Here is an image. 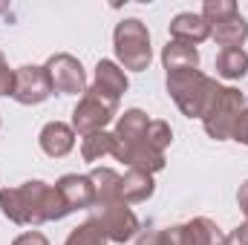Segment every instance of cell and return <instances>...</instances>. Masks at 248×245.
<instances>
[{
	"label": "cell",
	"mask_w": 248,
	"mask_h": 245,
	"mask_svg": "<svg viewBox=\"0 0 248 245\" xmlns=\"http://www.w3.org/2000/svg\"><path fill=\"white\" fill-rule=\"evenodd\" d=\"M0 211L9 222L32 228L41 222H58L72 214L55 184H46L41 179L23 182L17 187H0Z\"/></svg>",
	"instance_id": "obj_1"
},
{
	"label": "cell",
	"mask_w": 248,
	"mask_h": 245,
	"mask_svg": "<svg viewBox=\"0 0 248 245\" xmlns=\"http://www.w3.org/2000/svg\"><path fill=\"white\" fill-rule=\"evenodd\" d=\"M165 87H168V95L173 98V104L179 107L182 116L202 119V110L219 84H217V78H208L199 69H179V72L165 75Z\"/></svg>",
	"instance_id": "obj_2"
},
{
	"label": "cell",
	"mask_w": 248,
	"mask_h": 245,
	"mask_svg": "<svg viewBox=\"0 0 248 245\" xmlns=\"http://www.w3.org/2000/svg\"><path fill=\"white\" fill-rule=\"evenodd\" d=\"M113 49L116 61L122 69L130 72H144L153 61V46H150V32L139 17H124L113 29Z\"/></svg>",
	"instance_id": "obj_3"
},
{
	"label": "cell",
	"mask_w": 248,
	"mask_h": 245,
	"mask_svg": "<svg viewBox=\"0 0 248 245\" xmlns=\"http://www.w3.org/2000/svg\"><path fill=\"white\" fill-rule=\"evenodd\" d=\"M243 110H246L243 92L234 90V87H222V84H219V87L211 92V98H208V104H205V110H202V127H205V133H208L211 138H217V141L231 138L234 124H237V119H240Z\"/></svg>",
	"instance_id": "obj_4"
},
{
	"label": "cell",
	"mask_w": 248,
	"mask_h": 245,
	"mask_svg": "<svg viewBox=\"0 0 248 245\" xmlns=\"http://www.w3.org/2000/svg\"><path fill=\"white\" fill-rule=\"evenodd\" d=\"M116 116H119V101H110V98H104V95L87 90V92L78 98L75 110H72V130L84 138V136H90V133L107 130V124L113 122Z\"/></svg>",
	"instance_id": "obj_5"
},
{
	"label": "cell",
	"mask_w": 248,
	"mask_h": 245,
	"mask_svg": "<svg viewBox=\"0 0 248 245\" xmlns=\"http://www.w3.org/2000/svg\"><path fill=\"white\" fill-rule=\"evenodd\" d=\"M98 225H101V231L107 234V240L110 243H130V240H136L139 237V231H141V225H139V216L133 214V208L127 205V202H107V205H95V216H93Z\"/></svg>",
	"instance_id": "obj_6"
},
{
	"label": "cell",
	"mask_w": 248,
	"mask_h": 245,
	"mask_svg": "<svg viewBox=\"0 0 248 245\" xmlns=\"http://www.w3.org/2000/svg\"><path fill=\"white\" fill-rule=\"evenodd\" d=\"M49 95H52V81H49L46 66L26 63V66H17V69H15V90H12V98H15L17 104L35 107V104H44Z\"/></svg>",
	"instance_id": "obj_7"
},
{
	"label": "cell",
	"mask_w": 248,
	"mask_h": 245,
	"mask_svg": "<svg viewBox=\"0 0 248 245\" xmlns=\"http://www.w3.org/2000/svg\"><path fill=\"white\" fill-rule=\"evenodd\" d=\"M52 81V92L58 95H84L87 92V72L81 61L69 52H58L44 63Z\"/></svg>",
	"instance_id": "obj_8"
},
{
	"label": "cell",
	"mask_w": 248,
	"mask_h": 245,
	"mask_svg": "<svg viewBox=\"0 0 248 245\" xmlns=\"http://www.w3.org/2000/svg\"><path fill=\"white\" fill-rule=\"evenodd\" d=\"M165 231V245H222V231L214 219L196 216L182 225L162 228Z\"/></svg>",
	"instance_id": "obj_9"
},
{
	"label": "cell",
	"mask_w": 248,
	"mask_h": 245,
	"mask_svg": "<svg viewBox=\"0 0 248 245\" xmlns=\"http://www.w3.org/2000/svg\"><path fill=\"white\" fill-rule=\"evenodd\" d=\"M55 187L63 196V202H66L69 211H90V208H95V187L90 182V176L66 173V176H61L55 182Z\"/></svg>",
	"instance_id": "obj_10"
},
{
	"label": "cell",
	"mask_w": 248,
	"mask_h": 245,
	"mask_svg": "<svg viewBox=\"0 0 248 245\" xmlns=\"http://www.w3.org/2000/svg\"><path fill=\"white\" fill-rule=\"evenodd\" d=\"M127 87H130L127 72L116 61L101 58V61L95 63V78H93V87H90L93 92H98V95H104L110 101H119L124 92H127Z\"/></svg>",
	"instance_id": "obj_11"
},
{
	"label": "cell",
	"mask_w": 248,
	"mask_h": 245,
	"mask_svg": "<svg viewBox=\"0 0 248 245\" xmlns=\"http://www.w3.org/2000/svg\"><path fill=\"white\" fill-rule=\"evenodd\" d=\"M147 124H150V119H147L144 110H139V107L124 110L119 116V122H116V130H113V153L139 144L144 138V133H147Z\"/></svg>",
	"instance_id": "obj_12"
},
{
	"label": "cell",
	"mask_w": 248,
	"mask_h": 245,
	"mask_svg": "<svg viewBox=\"0 0 248 245\" xmlns=\"http://www.w3.org/2000/svg\"><path fill=\"white\" fill-rule=\"evenodd\" d=\"M168 29H170V41H182V44H190V46L211 38V23L199 12H179L168 23Z\"/></svg>",
	"instance_id": "obj_13"
},
{
	"label": "cell",
	"mask_w": 248,
	"mask_h": 245,
	"mask_svg": "<svg viewBox=\"0 0 248 245\" xmlns=\"http://www.w3.org/2000/svg\"><path fill=\"white\" fill-rule=\"evenodd\" d=\"M38 144H41V150L49 159H63L75 147V130H72V124L49 122V124H44V130L38 136Z\"/></svg>",
	"instance_id": "obj_14"
},
{
	"label": "cell",
	"mask_w": 248,
	"mask_h": 245,
	"mask_svg": "<svg viewBox=\"0 0 248 245\" xmlns=\"http://www.w3.org/2000/svg\"><path fill=\"white\" fill-rule=\"evenodd\" d=\"M211 38L222 49H243V44L248 41V20L240 12H234V15L211 23Z\"/></svg>",
	"instance_id": "obj_15"
},
{
	"label": "cell",
	"mask_w": 248,
	"mask_h": 245,
	"mask_svg": "<svg viewBox=\"0 0 248 245\" xmlns=\"http://www.w3.org/2000/svg\"><path fill=\"white\" fill-rule=\"evenodd\" d=\"M162 66L165 72H179V69H199V52L196 46L182 41H168L162 46Z\"/></svg>",
	"instance_id": "obj_16"
},
{
	"label": "cell",
	"mask_w": 248,
	"mask_h": 245,
	"mask_svg": "<svg viewBox=\"0 0 248 245\" xmlns=\"http://www.w3.org/2000/svg\"><path fill=\"white\" fill-rule=\"evenodd\" d=\"M156 193V182L150 173L141 170H127L122 176V202L133 205V202H147Z\"/></svg>",
	"instance_id": "obj_17"
},
{
	"label": "cell",
	"mask_w": 248,
	"mask_h": 245,
	"mask_svg": "<svg viewBox=\"0 0 248 245\" xmlns=\"http://www.w3.org/2000/svg\"><path fill=\"white\" fill-rule=\"evenodd\" d=\"M90 182L95 187V205H107V202L122 199V176L113 168H95L90 173Z\"/></svg>",
	"instance_id": "obj_18"
},
{
	"label": "cell",
	"mask_w": 248,
	"mask_h": 245,
	"mask_svg": "<svg viewBox=\"0 0 248 245\" xmlns=\"http://www.w3.org/2000/svg\"><path fill=\"white\" fill-rule=\"evenodd\" d=\"M217 75L228 81H240L248 75V52L246 49H222L217 55Z\"/></svg>",
	"instance_id": "obj_19"
},
{
	"label": "cell",
	"mask_w": 248,
	"mask_h": 245,
	"mask_svg": "<svg viewBox=\"0 0 248 245\" xmlns=\"http://www.w3.org/2000/svg\"><path fill=\"white\" fill-rule=\"evenodd\" d=\"M104 156H113V133L101 130V133H90L81 138V159L84 162H101Z\"/></svg>",
	"instance_id": "obj_20"
},
{
	"label": "cell",
	"mask_w": 248,
	"mask_h": 245,
	"mask_svg": "<svg viewBox=\"0 0 248 245\" xmlns=\"http://www.w3.org/2000/svg\"><path fill=\"white\" fill-rule=\"evenodd\" d=\"M107 234L101 231V225L95 222V219H87V222H81L78 228H72L69 231V237H66V243L63 245H107Z\"/></svg>",
	"instance_id": "obj_21"
},
{
	"label": "cell",
	"mask_w": 248,
	"mask_h": 245,
	"mask_svg": "<svg viewBox=\"0 0 248 245\" xmlns=\"http://www.w3.org/2000/svg\"><path fill=\"white\" fill-rule=\"evenodd\" d=\"M144 141H147L153 150L165 153V150L170 147V141H173V130H170V124L162 122V119H150L147 133H144Z\"/></svg>",
	"instance_id": "obj_22"
},
{
	"label": "cell",
	"mask_w": 248,
	"mask_h": 245,
	"mask_svg": "<svg viewBox=\"0 0 248 245\" xmlns=\"http://www.w3.org/2000/svg\"><path fill=\"white\" fill-rule=\"evenodd\" d=\"M234 12H240L234 0H205V3H202V12H199V15H202V17H205L208 23H217V20H222V17L234 15Z\"/></svg>",
	"instance_id": "obj_23"
},
{
	"label": "cell",
	"mask_w": 248,
	"mask_h": 245,
	"mask_svg": "<svg viewBox=\"0 0 248 245\" xmlns=\"http://www.w3.org/2000/svg\"><path fill=\"white\" fill-rule=\"evenodd\" d=\"M15 90V69H9V63L0 52V95H12Z\"/></svg>",
	"instance_id": "obj_24"
},
{
	"label": "cell",
	"mask_w": 248,
	"mask_h": 245,
	"mask_svg": "<svg viewBox=\"0 0 248 245\" xmlns=\"http://www.w3.org/2000/svg\"><path fill=\"white\" fill-rule=\"evenodd\" d=\"M222 245H248V222L237 225L234 231H228L222 237Z\"/></svg>",
	"instance_id": "obj_25"
},
{
	"label": "cell",
	"mask_w": 248,
	"mask_h": 245,
	"mask_svg": "<svg viewBox=\"0 0 248 245\" xmlns=\"http://www.w3.org/2000/svg\"><path fill=\"white\" fill-rule=\"evenodd\" d=\"M231 138H234V141H240V144H248V107L240 113V119H237V124H234Z\"/></svg>",
	"instance_id": "obj_26"
},
{
	"label": "cell",
	"mask_w": 248,
	"mask_h": 245,
	"mask_svg": "<svg viewBox=\"0 0 248 245\" xmlns=\"http://www.w3.org/2000/svg\"><path fill=\"white\" fill-rule=\"evenodd\" d=\"M12 245H49V240H46L41 231H26V234L15 237V243Z\"/></svg>",
	"instance_id": "obj_27"
},
{
	"label": "cell",
	"mask_w": 248,
	"mask_h": 245,
	"mask_svg": "<svg viewBox=\"0 0 248 245\" xmlns=\"http://www.w3.org/2000/svg\"><path fill=\"white\" fill-rule=\"evenodd\" d=\"M136 245H165V231H139Z\"/></svg>",
	"instance_id": "obj_28"
},
{
	"label": "cell",
	"mask_w": 248,
	"mask_h": 245,
	"mask_svg": "<svg viewBox=\"0 0 248 245\" xmlns=\"http://www.w3.org/2000/svg\"><path fill=\"white\" fill-rule=\"evenodd\" d=\"M237 202H240V211L246 214V222H248V179L240 184V190H237Z\"/></svg>",
	"instance_id": "obj_29"
}]
</instances>
